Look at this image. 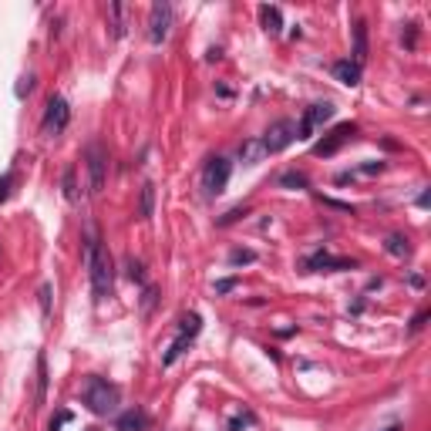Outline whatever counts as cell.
<instances>
[{
  "mask_svg": "<svg viewBox=\"0 0 431 431\" xmlns=\"http://www.w3.org/2000/svg\"><path fill=\"white\" fill-rule=\"evenodd\" d=\"M37 297H41V313H44V317H51V283H41Z\"/></svg>",
  "mask_w": 431,
  "mask_h": 431,
  "instance_id": "28",
  "label": "cell"
},
{
  "mask_svg": "<svg viewBox=\"0 0 431 431\" xmlns=\"http://www.w3.org/2000/svg\"><path fill=\"white\" fill-rule=\"evenodd\" d=\"M360 64H354L351 57H340V61H333V77L340 81V84H347V88H357L360 84Z\"/></svg>",
  "mask_w": 431,
  "mask_h": 431,
  "instance_id": "13",
  "label": "cell"
},
{
  "mask_svg": "<svg viewBox=\"0 0 431 431\" xmlns=\"http://www.w3.org/2000/svg\"><path fill=\"white\" fill-rule=\"evenodd\" d=\"M380 431H405L401 425H387V428H380Z\"/></svg>",
  "mask_w": 431,
  "mask_h": 431,
  "instance_id": "36",
  "label": "cell"
},
{
  "mask_svg": "<svg viewBox=\"0 0 431 431\" xmlns=\"http://www.w3.org/2000/svg\"><path fill=\"white\" fill-rule=\"evenodd\" d=\"M354 64L364 68V61H367V21H357L354 24V57H351Z\"/></svg>",
  "mask_w": 431,
  "mask_h": 431,
  "instance_id": "16",
  "label": "cell"
},
{
  "mask_svg": "<svg viewBox=\"0 0 431 431\" xmlns=\"http://www.w3.org/2000/svg\"><path fill=\"white\" fill-rule=\"evenodd\" d=\"M229 176H232V162L226 155H212L203 165V189L205 196H219L229 185Z\"/></svg>",
  "mask_w": 431,
  "mask_h": 431,
  "instance_id": "8",
  "label": "cell"
},
{
  "mask_svg": "<svg viewBox=\"0 0 431 431\" xmlns=\"http://www.w3.org/2000/svg\"><path fill=\"white\" fill-rule=\"evenodd\" d=\"M203 333V317L192 310V313H185L182 320H178V330H176V340L169 344V351L162 354V367H172L178 357L185 354L192 344H196V337Z\"/></svg>",
  "mask_w": 431,
  "mask_h": 431,
  "instance_id": "3",
  "label": "cell"
},
{
  "mask_svg": "<svg viewBox=\"0 0 431 431\" xmlns=\"http://www.w3.org/2000/svg\"><path fill=\"white\" fill-rule=\"evenodd\" d=\"M279 185H283V189H306V185H310V178H306L304 172H293V169H290V172H283V176H279Z\"/></svg>",
  "mask_w": 431,
  "mask_h": 431,
  "instance_id": "22",
  "label": "cell"
},
{
  "mask_svg": "<svg viewBox=\"0 0 431 431\" xmlns=\"http://www.w3.org/2000/svg\"><path fill=\"white\" fill-rule=\"evenodd\" d=\"M354 135H357L354 122H340V125L330 128L320 142H313V155H317V158H333L347 142H354Z\"/></svg>",
  "mask_w": 431,
  "mask_h": 431,
  "instance_id": "6",
  "label": "cell"
},
{
  "mask_svg": "<svg viewBox=\"0 0 431 431\" xmlns=\"http://www.w3.org/2000/svg\"><path fill=\"white\" fill-rule=\"evenodd\" d=\"M428 317H431V310L428 306H425V310H418V313H414V317H411V333H418V330H425V324H428Z\"/></svg>",
  "mask_w": 431,
  "mask_h": 431,
  "instance_id": "30",
  "label": "cell"
},
{
  "mask_svg": "<svg viewBox=\"0 0 431 431\" xmlns=\"http://www.w3.org/2000/svg\"><path fill=\"white\" fill-rule=\"evenodd\" d=\"M428 203H431V192H428V189H425V192L418 196V205H421V209H428Z\"/></svg>",
  "mask_w": 431,
  "mask_h": 431,
  "instance_id": "35",
  "label": "cell"
},
{
  "mask_svg": "<svg viewBox=\"0 0 431 431\" xmlns=\"http://www.w3.org/2000/svg\"><path fill=\"white\" fill-rule=\"evenodd\" d=\"M81 401H84V407H88L91 414L108 418V414H115L118 405H122V391H118V384H111V380L98 378V374H88L84 384H81Z\"/></svg>",
  "mask_w": 431,
  "mask_h": 431,
  "instance_id": "2",
  "label": "cell"
},
{
  "mask_svg": "<svg viewBox=\"0 0 431 431\" xmlns=\"http://www.w3.org/2000/svg\"><path fill=\"white\" fill-rule=\"evenodd\" d=\"M108 17H111V41L125 37V3H108Z\"/></svg>",
  "mask_w": 431,
  "mask_h": 431,
  "instance_id": "17",
  "label": "cell"
},
{
  "mask_svg": "<svg viewBox=\"0 0 431 431\" xmlns=\"http://www.w3.org/2000/svg\"><path fill=\"white\" fill-rule=\"evenodd\" d=\"M306 273H340V270H357L354 259H344V256H333L327 250H317L304 259Z\"/></svg>",
  "mask_w": 431,
  "mask_h": 431,
  "instance_id": "11",
  "label": "cell"
},
{
  "mask_svg": "<svg viewBox=\"0 0 431 431\" xmlns=\"http://www.w3.org/2000/svg\"><path fill=\"white\" fill-rule=\"evenodd\" d=\"M149 425H152L149 411L138 405L122 411V414H115V431H149Z\"/></svg>",
  "mask_w": 431,
  "mask_h": 431,
  "instance_id": "12",
  "label": "cell"
},
{
  "mask_svg": "<svg viewBox=\"0 0 431 431\" xmlns=\"http://www.w3.org/2000/svg\"><path fill=\"white\" fill-rule=\"evenodd\" d=\"M293 142H297V122H290V118H279V122H273V125L259 135V149H263V155L286 152Z\"/></svg>",
  "mask_w": 431,
  "mask_h": 431,
  "instance_id": "4",
  "label": "cell"
},
{
  "mask_svg": "<svg viewBox=\"0 0 431 431\" xmlns=\"http://www.w3.org/2000/svg\"><path fill=\"white\" fill-rule=\"evenodd\" d=\"M259 24L266 34H279V27H283V10H279L277 3H259Z\"/></svg>",
  "mask_w": 431,
  "mask_h": 431,
  "instance_id": "14",
  "label": "cell"
},
{
  "mask_svg": "<svg viewBox=\"0 0 431 431\" xmlns=\"http://www.w3.org/2000/svg\"><path fill=\"white\" fill-rule=\"evenodd\" d=\"M384 250L391 256H398V259H405V256L411 253V243H407V236H401V232H391L387 243H384Z\"/></svg>",
  "mask_w": 431,
  "mask_h": 431,
  "instance_id": "18",
  "label": "cell"
},
{
  "mask_svg": "<svg viewBox=\"0 0 431 431\" xmlns=\"http://www.w3.org/2000/svg\"><path fill=\"white\" fill-rule=\"evenodd\" d=\"M239 286V277H226V279H216V297H226Z\"/></svg>",
  "mask_w": 431,
  "mask_h": 431,
  "instance_id": "29",
  "label": "cell"
},
{
  "mask_svg": "<svg viewBox=\"0 0 431 431\" xmlns=\"http://www.w3.org/2000/svg\"><path fill=\"white\" fill-rule=\"evenodd\" d=\"M401 41H405L407 48H414L418 44V24H407V37H401Z\"/></svg>",
  "mask_w": 431,
  "mask_h": 431,
  "instance_id": "34",
  "label": "cell"
},
{
  "mask_svg": "<svg viewBox=\"0 0 431 431\" xmlns=\"http://www.w3.org/2000/svg\"><path fill=\"white\" fill-rule=\"evenodd\" d=\"M155 216V185L152 182H145L142 185V192H138V219L142 223H149Z\"/></svg>",
  "mask_w": 431,
  "mask_h": 431,
  "instance_id": "15",
  "label": "cell"
},
{
  "mask_svg": "<svg viewBox=\"0 0 431 431\" xmlns=\"http://www.w3.org/2000/svg\"><path fill=\"white\" fill-rule=\"evenodd\" d=\"M155 297H158V290H155V286H145V293H142V310H145V313H152Z\"/></svg>",
  "mask_w": 431,
  "mask_h": 431,
  "instance_id": "31",
  "label": "cell"
},
{
  "mask_svg": "<svg viewBox=\"0 0 431 431\" xmlns=\"http://www.w3.org/2000/svg\"><path fill=\"white\" fill-rule=\"evenodd\" d=\"M84 263H88L95 300H104L111 293V283H115V263H111V253H108V246L102 243L95 226H88V232H84Z\"/></svg>",
  "mask_w": 431,
  "mask_h": 431,
  "instance_id": "1",
  "label": "cell"
},
{
  "mask_svg": "<svg viewBox=\"0 0 431 431\" xmlns=\"http://www.w3.org/2000/svg\"><path fill=\"white\" fill-rule=\"evenodd\" d=\"M68 125H71V104L64 102L61 95H51V98H48V108H44V118H41V131H44L48 138H57Z\"/></svg>",
  "mask_w": 431,
  "mask_h": 431,
  "instance_id": "7",
  "label": "cell"
},
{
  "mask_svg": "<svg viewBox=\"0 0 431 431\" xmlns=\"http://www.w3.org/2000/svg\"><path fill=\"white\" fill-rule=\"evenodd\" d=\"M330 118H333V104L330 102H317L310 104L304 115H300V122H297V138H304V142H310L320 128L327 125Z\"/></svg>",
  "mask_w": 431,
  "mask_h": 431,
  "instance_id": "9",
  "label": "cell"
},
{
  "mask_svg": "<svg viewBox=\"0 0 431 431\" xmlns=\"http://www.w3.org/2000/svg\"><path fill=\"white\" fill-rule=\"evenodd\" d=\"M14 185H17V172L10 169V172H3V176H0V203H7V199H10Z\"/></svg>",
  "mask_w": 431,
  "mask_h": 431,
  "instance_id": "23",
  "label": "cell"
},
{
  "mask_svg": "<svg viewBox=\"0 0 431 431\" xmlns=\"http://www.w3.org/2000/svg\"><path fill=\"white\" fill-rule=\"evenodd\" d=\"M71 421V411H57V418H51V431H61V425Z\"/></svg>",
  "mask_w": 431,
  "mask_h": 431,
  "instance_id": "33",
  "label": "cell"
},
{
  "mask_svg": "<svg viewBox=\"0 0 431 431\" xmlns=\"http://www.w3.org/2000/svg\"><path fill=\"white\" fill-rule=\"evenodd\" d=\"M44 398H48V357L37 354V407L44 405Z\"/></svg>",
  "mask_w": 431,
  "mask_h": 431,
  "instance_id": "19",
  "label": "cell"
},
{
  "mask_svg": "<svg viewBox=\"0 0 431 431\" xmlns=\"http://www.w3.org/2000/svg\"><path fill=\"white\" fill-rule=\"evenodd\" d=\"M77 169L75 165H68V169H64V178H61V185H64V199H68V203H77Z\"/></svg>",
  "mask_w": 431,
  "mask_h": 431,
  "instance_id": "21",
  "label": "cell"
},
{
  "mask_svg": "<svg viewBox=\"0 0 431 431\" xmlns=\"http://www.w3.org/2000/svg\"><path fill=\"white\" fill-rule=\"evenodd\" d=\"M84 169H88V192L98 196L108 182V149L102 142H91L84 149Z\"/></svg>",
  "mask_w": 431,
  "mask_h": 431,
  "instance_id": "5",
  "label": "cell"
},
{
  "mask_svg": "<svg viewBox=\"0 0 431 431\" xmlns=\"http://www.w3.org/2000/svg\"><path fill=\"white\" fill-rule=\"evenodd\" d=\"M125 273H128V279H135V283H142V286H145V266H142L138 259H131V256H128V259H125Z\"/></svg>",
  "mask_w": 431,
  "mask_h": 431,
  "instance_id": "25",
  "label": "cell"
},
{
  "mask_svg": "<svg viewBox=\"0 0 431 431\" xmlns=\"http://www.w3.org/2000/svg\"><path fill=\"white\" fill-rule=\"evenodd\" d=\"M246 212H250V209H246V205H236V209H229L226 216H219V219H216V226H219V229L232 226V223H239V219H243V216H246Z\"/></svg>",
  "mask_w": 431,
  "mask_h": 431,
  "instance_id": "24",
  "label": "cell"
},
{
  "mask_svg": "<svg viewBox=\"0 0 431 431\" xmlns=\"http://www.w3.org/2000/svg\"><path fill=\"white\" fill-rule=\"evenodd\" d=\"M256 418H253V411H243V414H236V418H229V431H243V428H250Z\"/></svg>",
  "mask_w": 431,
  "mask_h": 431,
  "instance_id": "27",
  "label": "cell"
},
{
  "mask_svg": "<svg viewBox=\"0 0 431 431\" xmlns=\"http://www.w3.org/2000/svg\"><path fill=\"white\" fill-rule=\"evenodd\" d=\"M172 21H176V10L169 0H155L152 10H149V41L152 44H162L172 30Z\"/></svg>",
  "mask_w": 431,
  "mask_h": 431,
  "instance_id": "10",
  "label": "cell"
},
{
  "mask_svg": "<svg viewBox=\"0 0 431 431\" xmlns=\"http://www.w3.org/2000/svg\"><path fill=\"white\" fill-rule=\"evenodd\" d=\"M239 158H243L246 165H256L259 158H266V155H263V149H259V138H250V142H243V145H239Z\"/></svg>",
  "mask_w": 431,
  "mask_h": 431,
  "instance_id": "20",
  "label": "cell"
},
{
  "mask_svg": "<svg viewBox=\"0 0 431 431\" xmlns=\"http://www.w3.org/2000/svg\"><path fill=\"white\" fill-rule=\"evenodd\" d=\"M34 91V75L21 77V84H17V98H24V95H30Z\"/></svg>",
  "mask_w": 431,
  "mask_h": 431,
  "instance_id": "32",
  "label": "cell"
},
{
  "mask_svg": "<svg viewBox=\"0 0 431 431\" xmlns=\"http://www.w3.org/2000/svg\"><path fill=\"white\" fill-rule=\"evenodd\" d=\"M250 263H256L253 250H232L229 253V266H250Z\"/></svg>",
  "mask_w": 431,
  "mask_h": 431,
  "instance_id": "26",
  "label": "cell"
}]
</instances>
